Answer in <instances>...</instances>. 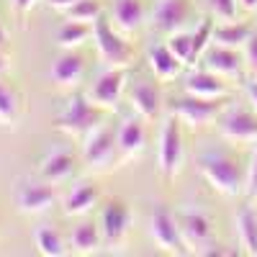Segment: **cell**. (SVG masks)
Segmentation results:
<instances>
[{
    "instance_id": "1",
    "label": "cell",
    "mask_w": 257,
    "mask_h": 257,
    "mask_svg": "<svg viewBox=\"0 0 257 257\" xmlns=\"http://www.w3.org/2000/svg\"><path fill=\"white\" fill-rule=\"evenodd\" d=\"M201 175L206 178V183L224 193V196H237L242 193L244 178H242V167L237 160H231L229 155H203L201 157Z\"/></svg>"
},
{
    "instance_id": "2",
    "label": "cell",
    "mask_w": 257,
    "mask_h": 257,
    "mask_svg": "<svg viewBox=\"0 0 257 257\" xmlns=\"http://www.w3.org/2000/svg\"><path fill=\"white\" fill-rule=\"evenodd\" d=\"M95 126H100V111L93 100H88L85 95H72V100L67 103L57 118V128L64 134H72V137H82V134H90Z\"/></svg>"
},
{
    "instance_id": "3",
    "label": "cell",
    "mask_w": 257,
    "mask_h": 257,
    "mask_svg": "<svg viewBox=\"0 0 257 257\" xmlns=\"http://www.w3.org/2000/svg\"><path fill=\"white\" fill-rule=\"evenodd\" d=\"M93 36H95V47H98L103 64H108V67H126V64L132 62V47L108 26V21L103 16L95 21Z\"/></svg>"
},
{
    "instance_id": "4",
    "label": "cell",
    "mask_w": 257,
    "mask_h": 257,
    "mask_svg": "<svg viewBox=\"0 0 257 257\" xmlns=\"http://www.w3.org/2000/svg\"><path fill=\"white\" fill-rule=\"evenodd\" d=\"M183 162V134H180V118L173 116L167 118L162 126V137H160V173L173 180L180 170Z\"/></svg>"
},
{
    "instance_id": "5",
    "label": "cell",
    "mask_w": 257,
    "mask_h": 257,
    "mask_svg": "<svg viewBox=\"0 0 257 257\" xmlns=\"http://www.w3.org/2000/svg\"><path fill=\"white\" fill-rule=\"evenodd\" d=\"M149 231H152V239L170 254H188V242L180 231L178 216H173L167 208H157L152 224H149Z\"/></svg>"
},
{
    "instance_id": "6",
    "label": "cell",
    "mask_w": 257,
    "mask_h": 257,
    "mask_svg": "<svg viewBox=\"0 0 257 257\" xmlns=\"http://www.w3.org/2000/svg\"><path fill=\"white\" fill-rule=\"evenodd\" d=\"M224 108L221 98H198V95H188V98H178L173 100V116H178L180 121L190 123V126H203L211 118H216L219 111Z\"/></svg>"
},
{
    "instance_id": "7",
    "label": "cell",
    "mask_w": 257,
    "mask_h": 257,
    "mask_svg": "<svg viewBox=\"0 0 257 257\" xmlns=\"http://www.w3.org/2000/svg\"><path fill=\"white\" fill-rule=\"evenodd\" d=\"M57 201V190L44 183H31V180H18L16 185V203L24 213H41L52 208Z\"/></svg>"
},
{
    "instance_id": "8",
    "label": "cell",
    "mask_w": 257,
    "mask_h": 257,
    "mask_svg": "<svg viewBox=\"0 0 257 257\" xmlns=\"http://www.w3.org/2000/svg\"><path fill=\"white\" fill-rule=\"evenodd\" d=\"M121 90H123V72H121V67H111L108 72H103L90 88V100L98 108H116Z\"/></svg>"
},
{
    "instance_id": "9",
    "label": "cell",
    "mask_w": 257,
    "mask_h": 257,
    "mask_svg": "<svg viewBox=\"0 0 257 257\" xmlns=\"http://www.w3.org/2000/svg\"><path fill=\"white\" fill-rule=\"evenodd\" d=\"M113 144H118V139H113L111 128H98V132L90 134V139L85 142L82 149V160L88 167H105L113 160Z\"/></svg>"
},
{
    "instance_id": "10",
    "label": "cell",
    "mask_w": 257,
    "mask_h": 257,
    "mask_svg": "<svg viewBox=\"0 0 257 257\" xmlns=\"http://www.w3.org/2000/svg\"><path fill=\"white\" fill-rule=\"evenodd\" d=\"M180 231L188 247H208L211 242V219L203 211H180L178 213Z\"/></svg>"
},
{
    "instance_id": "11",
    "label": "cell",
    "mask_w": 257,
    "mask_h": 257,
    "mask_svg": "<svg viewBox=\"0 0 257 257\" xmlns=\"http://www.w3.org/2000/svg\"><path fill=\"white\" fill-rule=\"evenodd\" d=\"M126 229H128V208H126V203L123 201H111L103 208V216H100L103 239L108 244H118L123 239Z\"/></svg>"
},
{
    "instance_id": "12",
    "label": "cell",
    "mask_w": 257,
    "mask_h": 257,
    "mask_svg": "<svg viewBox=\"0 0 257 257\" xmlns=\"http://www.w3.org/2000/svg\"><path fill=\"white\" fill-rule=\"evenodd\" d=\"M221 137L231 142H257V116L247 111H229L221 118Z\"/></svg>"
},
{
    "instance_id": "13",
    "label": "cell",
    "mask_w": 257,
    "mask_h": 257,
    "mask_svg": "<svg viewBox=\"0 0 257 257\" xmlns=\"http://www.w3.org/2000/svg\"><path fill=\"white\" fill-rule=\"evenodd\" d=\"M144 116H132L126 118L118 128V149L123 157H139L144 152V144H147V128H144Z\"/></svg>"
},
{
    "instance_id": "14",
    "label": "cell",
    "mask_w": 257,
    "mask_h": 257,
    "mask_svg": "<svg viewBox=\"0 0 257 257\" xmlns=\"http://www.w3.org/2000/svg\"><path fill=\"white\" fill-rule=\"evenodd\" d=\"M185 18H188V0H160L152 13V26L157 31L173 34L185 24Z\"/></svg>"
},
{
    "instance_id": "15",
    "label": "cell",
    "mask_w": 257,
    "mask_h": 257,
    "mask_svg": "<svg viewBox=\"0 0 257 257\" xmlns=\"http://www.w3.org/2000/svg\"><path fill=\"white\" fill-rule=\"evenodd\" d=\"M132 103L144 118H157L162 111V93L152 80H137L132 88Z\"/></svg>"
},
{
    "instance_id": "16",
    "label": "cell",
    "mask_w": 257,
    "mask_h": 257,
    "mask_svg": "<svg viewBox=\"0 0 257 257\" xmlns=\"http://www.w3.org/2000/svg\"><path fill=\"white\" fill-rule=\"evenodd\" d=\"M185 93L198 95V98H221L226 93V88H224V82L219 80L216 72L201 70V72H190L185 77Z\"/></svg>"
},
{
    "instance_id": "17",
    "label": "cell",
    "mask_w": 257,
    "mask_h": 257,
    "mask_svg": "<svg viewBox=\"0 0 257 257\" xmlns=\"http://www.w3.org/2000/svg\"><path fill=\"white\" fill-rule=\"evenodd\" d=\"M206 70L216 72V75L234 77V75H239V70H242V59H239V54L234 49L216 44V47H211L206 52Z\"/></svg>"
},
{
    "instance_id": "18",
    "label": "cell",
    "mask_w": 257,
    "mask_h": 257,
    "mask_svg": "<svg viewBox=\"0 0 257 257\" xmlns=\"http://www.w3.org/2000/svg\"><path fill=\"white\" fill-rule=\"evenodd\" d=\"M72 170H75V157L70 152H52L41 160L39 173L49 183H59V180H67L72 175Z\"/></svg>"
},
{
    "instance_id": "19",
    "label": "cell",
    "mask_w": 257,
    "mask_h": 257,
    "mask_svg": "<svg viewBox=\"0 0 257 257\" xmlns=\"http://www.w3.org/2000/svg\"><path fill=\"white\" fill-rule=\"evenodd\" d=\"M98 196L100 193L93 183L77 185L72 193H67V198H64V213H67V216H82V213H88L98 203Z\"/></svg>"
},
{
    "instance_id": "20",
    "label": "cell",
    "mask_w": 257,
    "mask_h": 257,
    "mask_svg": "<svg viewBox=\"0 0 257 257\" xmlns=\"http://www.w3.org/2000/svg\"><path fill=\"white\" fill-rule=\"evenodd\" d=\"M147 62H149V67H152V72L160 77V80H170V77H175L178 72H180V67H183V62L167 49V44H162V47H152L149 49V57H147Z\"/></svg>"
},
{
    "instance_id": "21",
    "label": "cell",
    "mask_w": 257,
    "mask_h": 257,
    "mask_svg": "<svg viewBox=\"0 0 257 257\" xmlns=\"http://www.w3.org/2000/svg\"><path fill=\"white\" fill-rule=\"evenodd\" d=\"M113 21L121 31H137L144 21V8L139 0H113Z\"/></svg>"
},
{
    "instance_id": "22",
    "label": "cell",
    "mask_w": 257,
    "mask_h": 257,
    "mask_svg": "<svg viewBox=\"0 0 257 257\" xmlns=\"http://www.w3.org/2000/svg\"><path fill=\"white\" fill-rule=\"evenodd\" d=\"M82 77V57L80 54H72V52H67V54H62L57 62H54V67H52V80L57 82V85H75L77 80Z\"/></svg>"
},
{
    "instance_id": "23",
    "label": "cell",
    "mask_w": 257,
    "mask_h": 257,
    "mask_svg": "<svg viewBox=\"0 0 257 257\" xmlns=\"http://www.w3.org/2000/svg\"><path fill=\"white\" fill-rule=\"evenodd\" d=\"M252 36L249 26L244 24H234V21H224L221 26L213 29V44H221L229 49H237L242 44H247V39Z\"/></svg>"
},
{
    "instance_id": "24",
    "label": "cell",
    "mask_w": 257,
    "mask_h": 257,
    "mask_svg": "<svg viewBox=\"0 0 257 257\" xmlns=\"http://www.w3.org/2000/svg\"><path fill=\"white\" fill-rule=\"evenodd\" d=\"M237 231L244 252L257 257V213L252 208H242L237 213Z\"/></svg>"
},
{
    "instance_id": "25",
    "label": "cell",
    "mask_w": 257,
    "mask_h": 257,
    "mask_svg": "<svg viewBox=\"0 0 257 257\" xmlns=\"http://www.w3.org/2000/svg\"><path fill=\"white\" fill-rule=\"evenodd\" d=\"M93 34V26L90 24H80V21H67L59 31H57V44L64 47V49H72V47H80L85 44V39Z\"/></svg>"
},
{
    "instance_id": "26",
    "label": "cell",
    "mask_w": 257,
    "mask_h": 257,
    "mask_svg": "<svg viewBox=\"0 0 257 257\" xmlns=\"http://www.w3.org/2000/svg\"><path fill=\"white\" fill-rule=\"evenodd\" d=\"M98 247H100V234H98V226L95 224L85 221V224H80L72 231V249L75 252L88 254V252H95Z\"/></svg>"
},
{
    "instance_id": "27",
    "label": "cell",
    "mask_w": 257,
    "mask_h": 257,
    "mask_svg": "<svg viewBox=\"0 0 257 257\" xmlns=\"http://www.w3.org/2000/svg\"><path fill=\"white\" fill-rule=\"evenodd\" d=\"M34 242L39 247L41 254H47V257H59L64 252V244L59 239V234L52 229V226H39L34 231Z\"/></svg>"
},
{
    "instance_id": "28",
    "label": "cell",
    "mask_w": 257,
    "mask_h": 257,
    "mask_svg": "<svg viewBox=\"0 0 257 257\" xmlns=\"http://www.w3.org/2000/svg\"><path fill=\"white\" fill-rule=\"evenodd\" d=\"M64 13H67V21H80V24H90V26H95V21L103 16L98 0H77V3Z\"/></svg>"
},
{
    "instance_id": "29",
    "label": "cell",
    "mask_w": 257,
    "mask_h": 257,
    "mask_svg": "<svg viewBox=\"0 0 257 257\" xmlns=\"http://www.w3.org/2000/svg\"><path fill=\"white\" fill-rule=\"evenodd\" d=\"M18 116V100L11 88L0 82V126H13Z\"/></svg>"
},
{
    "instance_id": "30",
    "label": "cell",
    "mask_w": 257,
    "mask_h": 257,
    "mask_svg": "<svg viewBox=\"0 0 257 257\" xmlns=\"http://www.w3.org/2000/svg\"><path fill=\"white\" fill-rule=\"evenodd\" d=\"M190 39H193V54H190V64H193L201 57V52L208 47V41H213V24H211V18H203L201 26L190 34Z\"/></svg>"
},
{
    "instance_id": "31",
    "label": "cell",
    "mask_w": 257,
    "mask_h": 257,
    "mask_svg": "<svg viewBox=\"0 0 257 257\" xmlns=\"http://www.w3.org/2000/svg\"><path fill=\"white\" fill-rule=\"evenodd\" d=\"M167 49L173 52L183 64H190V54H193V39H190V34L175 31L173 36L167 39Z\"/></svg>"
},
{
    "instance_id": "32",
    "label": "cell",
    "mask_w": 257,
    "mask_h": 257,
    "mask_svg": "<svg viewBox=\"0 0 257 257\" xmlns=\"http://www.w3.org/2000/svg\"><path fill=\"white\" fill-rule=\"evenodd\" d=\"M208 11L219 21H234L237 18V0H208Z\"/></svg>"
},
{
    "instance_id": "33",
    "label": "cell",
    "mask_w": 257,
    "mask_h": 257,
    "mask_svg": "<svg viewBox=\"0 0 257 257\" xmlns=\"http://www.w3.org/2000/svg\"><path fill=\"white\" fill-rule=\"evenodd\" d=\"M244 59L249 64V70L257 72V34H252L247 39V44H244Z\"/></svg>"
},
{
    "instance_id": "34",
    "label": "cell",
    "mask_w": 257,
    "mask_h": 257,
    "mask_svg": "<svg viewBox=\"0 0 257 257\" xmlns=\"http://www.w3.org/2000/svg\"><path fill=\"white\" fill-rule=\"evenodd\" d=\"M247 193L257 196V149L252 155V165H249V175H247Z\"/></svg>"
},
{
    "instance_id": "35",
    "label": "cell",
    "mask_w": 257,
    "mask_h": 257,
    "mask_svg": "<svg viewBox=\"0 0 257 257\" xmlns=\"http://www.w3.org/2000/svg\"><path fill=\"white\" fill-rule=\"evenodd\" d=\"M36 6V0H13V8H16V16L24 21L29 16V11Z\"/></svg>"
},
{
    "instance_id": "36",
    "label": "cell",
    "mask_w": 257,
    "mask_h": 257,
    "mask_svg": "<svg viewBox=\"0 0 257 257\" xmlns=\"http://www.w3.org/2000/svg\"><path fill=\"white\" fill-rule=\"evenodd\" d=\"M47 3H49L54 11H70V8L77 3V0H47Z\"/></svg>"
},
{
    "instance_id": "37",
    "label": "cell",
    "mask_w": 257,
    "mask_h": 257,
    "mask_svg": "<svg viewBox=\"0 0 257 257\" xmlns=\"http://www.w3.org/2000/svg\"><path fill=\"white\" fill-rule=\"evenodd\" d=\"M247 98H249V103L254 105V111H257V80L247 82Z\"/></svg>"
},
{
    "instance_id": "38",
    "label": "cell",
    "mask_w": 257,
    "mask_h": 257,
    "mask_svg": "<svg viewBox=\"0 0 257 257\" xmlns=\"http://www.w3.org/2000/svg\"><path fill=\"white\" fill-rule=\"evenodd\" d=\"M244 11H257V0H239Z\"/></svg>"
},
{
    "instance_id": "39",
    "label": "cell",
    "mask_w": 257,
    "mask_h": 257,
    "mask_svg": "<svg viewBox=\"0 0 257 257\" xmlns=\"http://www.w3.org/2000/svg\"><path fill=\"white\" fill-rule=\"evenodd\" d=\"M6 44V31H3V26H0V47Z\"/></svg>"
},
{
    "instance_id": "40",
    "label": "cell",
    "mask_w": 257,
    "mask_h": 257,
    "mask_svg": "<svg viewBox=\"0 0 257 257\" xmlns=\"http://www.w3.org/2000/svg\"><path fill=\"white\" fill-rule=\"evenodd\" d=\"M6 72V62H3V54H0V75Z\"/></svg>"
}]
</instances>
